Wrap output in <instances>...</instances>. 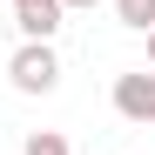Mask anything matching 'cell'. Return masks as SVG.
Masks as SVG:
<instances>
[{"mask_svg": "<svg viewBox=\"0 0 155 155\" xmlns=\"http://www.w3.org/2000/svg\"><path fill=\"white\" fill-rule=\"evenodd\" d=\"M7 81H14L20 94H54V88H61V54H54V41H20L14 61H7Z\"/></svg>", "mask_w": 155, "mask_h": 155, "instance_id": "1", "label": "cell"}, {"mask_svg": "<svg viewBox=\"0 0 155 155\" xmlns=\"http://www.w3.org/2000/svg\"><path fill=\"white\" fill-rule=\"evenodd\" d=\"M115 115L121 121H135V128H155V74L135 68V74H115Z\"/></svg>", "mask_w": 155, "mask_h": 155, "instance_id": "2", "label": "cell"}, {"mask_svg": "<svg viewBox=\"0 0 155 155\" xmlns=\"http://www.w3.org/2000/svg\"><path fill=\"white\" fill-rule=\"evenodd\" d=\"M61 0H14V27H20V41H54L61 34Z\"/></svg>", "mask_w": 155, "mask_h": 155, "instance_id": "3", "label": "cell"}, {"mask_svg": "<svg viewBox=\"0 0 155 155\" xmlns=\"http://www.w3.org/2000/svg\"><path fill=\"white\" fill-rule=\"evenodd\" d=\"M115 20L135 27V34H148V27H155V0H115Z\"/></svg>", "mask_w": 155, "mask_h": 155, "instance_id": "4", "label": "cell"}, {"mask_svg": "<svg viewBox=\"0 0 155 155\" xmlns=\"http://www.w3.org/2000/svg\"><path fill=\"white\" fill-rule=\"evenodd\" d=\"M20 155H74V148H68V135H54V128H34Z\"/></svg>", "mask_w": 155, "mask_h": 155, "instance_id": "5", "label": "cell"}, {"mask_svg": "<svg viewBox=\"0 0 155 155\" xmlns=\"http://www.w3.org/2000/svg\"><path fill=\"white\" fill-rule=\"evenodd\" d=\"M88 7H101V0H61V14H88Z\"/></svg>", "mask_w": 155, "mask_h": 155, "instance_id": "6", "label": "cell"}, {"mask_svg": "<svg viewBox=\"0 0 155 155\" xmlns=\"http://www.w3.org/2000/svg\"><path fill=\"white\" fill-rule=\"evenodd\" d=\"M148 68H155V27H148Z\"/></svg>", "mask_w": 155, "mask_h": 155, "instance_id": "7", "label": "cell"}]
</instances>
